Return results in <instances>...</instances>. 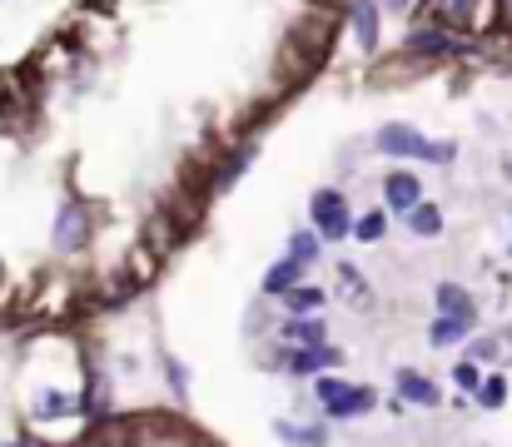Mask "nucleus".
<instances>
[{"label": "nucleus", "mask_w": 512, "mask_h": 447, "mask_svg": "<svg viewBox=\"0 0 512 447\" xmlns=\"http://www.w3.org/2000/svg\"><path fill=\"white\" fill-rule=\"evenodd\" d=\"M473 398H478V408H483V413L503 408V403H508V378H503V373H488V378H483V388H478Z\"/></svg>", "instance_id": "6ab92c4d"}, {"label": "nucleus", "mask_w": 512, "mask_h": 447, "mask_svg": "<svg viewBox=\"0 0 512 447\" xmlns=\"http://www.w3.org/2000/svg\"><path fill=\"white\" fill-rule=\"evenodd\" d=\"M408 229H413L418 239H438V234H443V209H438V204H418V209L408 214Z\"/></svg>", "instance_id": "a211bd4d"}, {"label": "nucleus", "mask_w": 512, "mask_h": 447, "mask_svg": "<svg viewBox=\"0 0 512 447\" xmlns=\"http://www.w3.org/2000/svg\"><path fill=\"white\" fill-rule=\"evenodd\" d=\"M398 398L408 403V408H438L443 403V388L438 383H428L423 373H413V368H398Z\"/></svg>", "instance_id": "9d476101"}, {"label": "nucleus", "mask_w": 512, "mask_h": 447, "mask_svg": "<svg viewBox=\"0 0 512 447\" xmlns=\"http://www.w3.org/2000/svg\"><path fill=\"white\" fill-rule=\"evenodd\" d=\"M165 373H170V383H174V393L184 398V388H189V378H184V368L174 363V358H165Z\"/></svg>", "instance_id": "a878e982"}, {"label": "nucleus", "mask_w": 512, "mask_h": 447, "mask_svg": "<svg viewBox=\"0 0 512 447\" xmlns=\"http://www.w3.org/2000/svg\"><path fill=\"white\" fill-rule=\"evenodd\" d=\"M378 149L393 154V159H428V164H448V159L458 154L453 145L423 140V130H413V125H383V130H378Z\"/></svg>", "instance_id": "f03ea898"}, {"label": "nucleus", "mask_w": 512, "mask_h": 447, "mask_svg": "<svg viewBox=\"0 0 512 447\" xmlns=\"http://www.w3.org/2000/svg\"><path fill=\"white\" fill-rule=\"evenodd\" d=\"M274 438L284 447H329V428L324 423H294V418H279L274 423Z\"/></svg>", "instance_id": "f8f14e48"}, {"label": "nucleus", "mask_w": 512, "mask_h": 447, "mask_svg": "<svg viewBox=\"0 0 512 447\" xmlns=\"http://www.w3.org/2000/svg\"><path fill=\"white\" fill-rule=\"evenodd\" d=\"M289 254H294L299 264H314V259H319V234H294V239H289Z\"/></svg>", "instance_id": "b1692460"}, {"label": "nucleus", "mask_w": 512, "mask_h": 447, "mask_svg": "<svg viewBox=\"0 0 512 447\" xmlns=\"http://www.w3.org/2000/svg\"><path fill=\"white\" fill-rule=\"evenodd\" d=\"M468 338H473V323H468V318L438 313V318L428 323V343H433V348H458V343H468Z\"/></svg>", "instance_id": "4468645a"}, {"label": "nucleus", "mask_w": 512, "mask_h": 447, "mask_svg": "<svg viewBox=\"0 0 512 447\" xmlns=\"http://www.w3.org/2000/svg\"><path fill=\"white\" fill-rule=\"evenodd\" d=\"M383 229H388V219H383V214H363V219L353 224V234H358L363 244H378V239H383Z\"/></svg>", "instance_id": "5701e85b"}, {"label": "nucleus", "mask_w": 512, "mask_h": 447, "mask_svg": "<svg viewBox=\"0 0 512 447\" xmlns=\"http://www.w3.org/2000/svg\"><path fill=\"white\" fill-rule=\"evenodd\" d=\"M75 413H85V403H80L75 393H65V388H45V393H35V403H30V418H35V423H60V418H75Z\"/></svg>", "instance_id": "6e6552de"}, {"label": "nucleus", "mask_w": 512, "mask_h": 447, "mask_svg": "<svg viewBox=\"0 0 512 447\" xmlns=\"http://www.w3.org/2000/svg\"><path fill=\"white\" fill-rule=\"evenodd\" d=\"M498 353H503V343H498V338H473V353H468V358L483 368V363H498Z\"/></svg>", "instance_id": "393cba45"}, {"label": "nucleus", "mask_w": 512, "mask_h": 447, "mask_svg": "<svg viewBox=\"0 0 512 447\" xmlns=\"http://www.w3.org/2000/svg\"><path fill=\"white\" fill-rule=\"evenodd\" d=\"M324 303H329V289H319V284H299L284 294V308L294 318H314V313H324Z\"/></svg>", "instance_id": "dca6fc26"}, {"label": "nucleus", "mask_w": 512, "mask_h": 447, "mask_svg": "<svg viewBox=\"0 0 512 447\" xmlns=\"http://www.w3.org/2000/svg\"><path fill=\"white\" fill-rule=\"evenodd\" d=\"M309 214H314V234L329 239V244H339V239L353 234V214H348V199H343L339 189H319L309 199Z\"/></svg>", "instance_id": "7ed1b4c3"}, {"label": "nucleus", "mask_w": 512, "mask_h": 447, "mask_svg": "<svg viewBox=\"0 0 512 447\" xmlns=\"http://www.w3.org/2000/svg\"><path fill=\"white\" fill-rule=\"evenodd\" d=\"M508 348H512V323H508Z\"/></svg>", "instance_id": "cd10ccee"}, {"label": "nucleus", "mask_w": 512, "mask_h": 447, "mask_svg": "<svg viewBox=\"0 0 512 447\" xmlns=\"http://www.w3.org/2000/svg\"><path fill=\"white\" fill-rule=\"evenodd\" d=\"M324 368H343V353L334 343L324 348H284L274 373H294V378H324Z\"/></svg>", "instance_id": "20e7f679"}, {"label": "nucleus", "mask_w": 512, "mask_h": 447, "mask_svg": "<svg viewBox=\"0 0 512 447\" xmlns=\"http://www.w3.org/2000/svg\"><path fill=\"white\" fill-rule=\"evenodd\" d=\"M90 234H95V219H90L85 204H65V209L55 214V249H60V254H80V249L90 244Z\"/></svg>", "instance_id": "39448f33"}, {"label": "nucleus", "mask_w": 512, "mask_h": 447, "mask_svg": "<svg viewBox=\"0 0 512 447\" xmlns=\"http://www.w3.org/2000/svg\"><path fill=\"white\" fill-rule=\"evenodd\" d=\"M0 447H10V443H0Z\"/></svg>", "instance_id": "7c9ffc66"}, {"label": "nucleus", "mask_w": 512, "mask_h": 447, "mask_svg": "<svg viewBox=\"0 0 512 447\" xmlns=\"http://www.w3.org/2000/svg\"><path fill=\"white\" fill-rule=\"evenodd\" d=\"M383 199H388V209H393V214H413V209L423 204V184H418V174L393 169V174L383 179Z\"/></svg>", "instance_id": "0eeeda50"}, {"label": "nucleus", "mask_w": 512, "mask_h": 447, "mask_svg": "<svg viewBox=\"0 0 512 447\" xmlns=\"http://www.w3.org/2000/svg\"><path fill=\"white\" fill-rule=\"evenodd\" d=\"M408 50H418V55H463L468 40L453 35V30H443V25H428V30H413Z\"/></svg>", "instance_id": "9b49d317"}, {"label": "nucleus", "mask_w": 512, "mask_h": 447, "mask_svg": "<svg viewBox=\"0 0 512 447\" xmlns=\"http://www.w3.org/2000/svg\"><path fill=\"white\" fill-rule=\"evenodd\" d=\"M478 5H483V0H433V10H438L443 25H468V20L478 15Z\"/></svg>", "instance_id": "aec40b11"}, {"label": "nucleus", "mask_w": 512, "mask_h": 447, "mask_svg": "<svg viewBox=\"0 0 512 447\" xmlns=\"http://www.w3.org/2000/svg\"><path fill=\"white\" fill-rule=\"evenodd\" d=\"M339 294L348 298L353 308H368V303H373V289H368V279H363V274H358L353 264H343V269H339Z\"/></svg>", "instance_id": "f3484780"}, {"label": "nucleus", "mask_w": 512, "mask_h": 447, "mask_svg": "<svg viewBox=\"0 0 512 447\" xmlns=\"http://www.w3.org/2000/svg\"><path fill=\"white\" fill-rule=\"evenodd\" d=\"M453 383H458V393H478V388H483V368H478L473 358H463V363L453 368Z\"/></svg>", "instance_id": "4be33fe9"}, {"label": "nucleus", "mask_w": 512, "mask_h": 447, "mask_svg": "<svg viewBox=\"0 0 512 447\" xmlns=\"http://www.w3.org/2000/svg\"><path fill=\"white\" fill-rule=\"evenodd\" d=\"M314 403L324 408V418H368L373 408H378V393L368 388V383H348L339 373H324V378H314Z\"/></svg>", "instance_id": "f257e3e1"}, {"label": "nucleus", "mask_w": 512, "mask_h": 447, "mask_svg": "<svg viewBox=\"0 0 512 447\" xmlns=\"http://www.w3.org/2000/svg\"><path fill=\"white\" fill-rule=\"evenodd\" d=\"M433 303H438V313H453V318L478 323V303H473V294H468L463 284H438V289H433Z\"/></svg>", "instance_id": "2eb2a0df"}, {"label": "nucleus", "mask_w": 512, "mask_h": 447, "mask_svg": "<svg viewBox=\"0 0 512 447\" xmlns=\"http://www.w3.org/2000/svg\"><path fill=\"white\" fill-rule=\"evenodd\" d=\"M304 269H309V264H299L294 254L279 259V264L264 274V298H284L289 289H299V284H304Z\"/></svg>", "instance_id": "ddd939ff"}, {"label": "nucleus", "mask_w": 512, "mask_h": 447, "mask_svg": "<svg viewBox=\"0 0 512 447\" xmlns=\"http://www.w3.org/2000/svg\"><path fill=\"white\" fill-rule=\"evenodd\" d=\"M378 5L373 0H353L348 5V30H353V45L363 50V55H373L378 50Z\"/></svg>", "instance_id": "1a4fd4ad"}, {"label": "nucleus", "mask_w": 512, "mask_h": 447, "mask_svg": "<svg viewBox=\"0 0 512 447\" xmlns=\"http://www.w3.org/2000/svg\"><path fill=\"white\" fill-rule=\"evenodd\" d=\"M508 10H512V0H508Z\"/></svg>", "instance_id": "c756f323"}, {"label": "nucleus", "mask_w": 512, "mask_h": 447, "mask_svg": "<svg viewBox=\"0 0 512 447\" xmlns=\"http://www.w3.org/2000/svg\"><path fill=\"white\" fill-rule=\"evenodd\" d=\"M373 5H378V10H393V15H403L413 0H373Z\"/></svg>", "instance_id": "bb28decb"}, {"label": "nucleus", "mask_w": 512, "mask_h": 447, "mask_svg": "<svg viewBox=\"0 0 512 447\" xmlns=\"http://www.w3.org/2000/svg\"><path fill=\"white\" fill-rule=\"evenodd\" d=\"M0 274H5V264H0Z\"/></svg>", "instance_id": "c85d7f7f"}, {"label": "nucleus", "mask_w": 512, "mask_h": 447, "mask_svg": "<svg viewBox=\"0 0 512 447\" xmlns=\"http://www.w3.org/2000/svg\"><path fill=\"white\" fill-rule=\"evenodd\" d=\"M274 338L284 343V348H324L329 343V323L314 313V318H294V313H284V323H274Z\"/></svg>", "instance_id": "423d86ee"}, {"label": "nucleus", "mask_w": 512, "mask_h": 447, "mask_svg": "<svg viewBox=\"0 0 512 447\" xmlns=\"http://www.w3.org/2000/svg\"><path fill=\"white\" fill-rule=\"evenodd\" d=\"M249 159H254V149H249V145H244V149H234V154H229V159L219 164V174H214V184H219V189H229V184H234V179H239V174L249 169Z\"/></svg>", "instance_id": "412c9836"}]
</instances>
